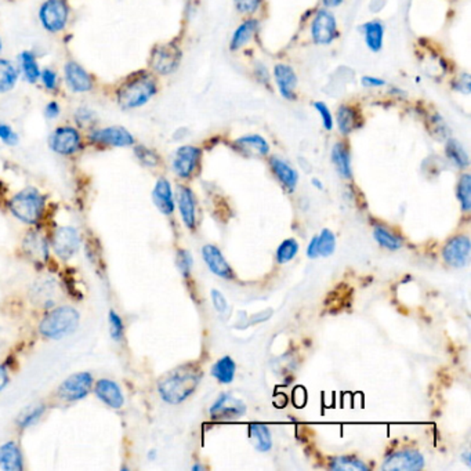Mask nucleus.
<instances>
[{"label": "nucleus", "instance_id": "50", "mask_svg": "<svg viewBox=\"0 0 471 471\" xmlns=\"http://www.w3.org/2000/svg\"><path fill=\"white\" fill-rule=\"evenodd\" d=\"M93 116H94V114H93V111H90V109L82 108V109H78V112H76V121H78L79 123H82V125L90 123V122L93 121Z\"/></svg>", "mask_w": 471, "mask_h": 471}, {"label": "nucleus", "instance_id": "19", "mask_svg": "<svg viewBox=\"0 0 471 471\" xmlns=\"http://www.w3.org/2000/svg\"><path fill=\"white\" fill-rule=\"evenodd\" d=\"M152 200L158 210L165 216H170L174 211V195L171 185L166 178H159L152 191Z\"/></svg>", "mask_w": 471, "mask_h": 471}, {"label": "nucleus", "instance_id": "1", "mask_svg": "<svg viewBox=\"0 0 471 471\" xmlns=\"http://www.w3.org/2000/svg\"><path fill=\"white\" fill-rule=\"evenodd\" d=\"M202 377L203 372L198 364L188 362L180 365L159 380V395L165 402L178 405L195 392Z\"/></svg>", "mask_w": 471, "mask_h": 471}, {"label": "nucleus", "instance_id": "5", "mask_svg": "<svg viewBox=\"0 0 471 471\" xmlns=\"http://www.w3.org/2000/svg\"><path fill=\"white\" fill-rule=\"evenodd\" d=\"M70 19V6L67 0H46L41 6L39 10V20L42 27L52 32L57 34L61 32Z\"/></svg>", "mask_w": 471, "mask_h": 471}, {"label": "nucleus", "instance_id": "51", "mask_svg": "<svg viewBox=\"0 0 471 471\" xmlns=\"http://www.w3.org/2000/svg\"><path fill=\"white\" fill-rule=\"evenodd\" d=\"M307 256L310 259H318L320 258V255H318V235H315V237H313V240L310 241L308 248H307Z\"/></svg>", "mask_w": 471, "mask_h": 471}, {"label": "nucleus", "instance_id": "22", "mask_svg": "<svg viewBox=\"0 0 471 471\" xmlns=\"http://www.w3.org/2000/svg\"><path fill=\"white\" fill-rule=\"evenodd\" d=\"M274 76L275 82L280 87L281 96L285 97L286 100H293L295 98V89L297 86V76L295 71L289 65L278 64L274 70Z\"/></svg>", "mask_w": 471, "mask_h": 471}, {"label": "nucleus", "instance_id": "31", "mask_svg": "<svg viewBox=\"0 0 471 471\" xmlns=\"http://www.w3.org/2000/svg\"><path fill=\"white\" fill-rule=\"evenodd\" d=\"M258 21L256 20H248L245 21L241 27L237 28V31L233 32L232 41H231V50H238L244 48L253 36V34L258 30Z\"/></svg>", "mask_w": 471, "mask_h": 471}, {"label": "nucleus", "instance_id": "16", "mask_svg": "<svg viewBox=\"0 0 471 471\" xmlns=\"http://www.w3.org/2000/svg\"><path fill=\"white\" fill-rule=\"evenodd\" d=\"M67 86L74 93H89L94 87L93 76L78 63L70 61L64 67Z\"/></svg>", "mask_w": 471, "mask_h": 471}, {"label": "nucleus", "instance_id": "35", "mask_svg": "<svg viewBox=\"0 0 471 471\" xmlns=\"http://www.w3.org/2000/svg\"><path fill=\"white\" fill-rule=\"evenodd\" d=\"M445 154L448 159H450L452 163L456 165L459 169H465L468 166V155L459 141L448 140L445 145Z\"/></svg>", "mask_w": 471, "mask_h": 471}, {"label": "nucleus", "instance_id": "42", "mask_svg": "<svg viewBox=\"0 0 471 471\" xmlns=\"http://www.w3.org/2000/svg\"><path fill=\"white\" fill-rule=\"evenodd\" d=\"M45 412V406L41 405V406H36V408H32L30 409L27 413H24L21 417H20V426L21 428H27L32 424H35L43 415Z\"/></svg>", "mask_w": 471, "mask_h": 471}, {"label": "nucleus", "instance_id": "58", "mask_svg": "<svg viewBox=\"0 0 471 471\" xmlns=\"http://www.w3.org/2000/svg\"><path fill=\"white\" fill-rule=\"evenodd\" d=\"M313 184H314V187H318L320 189H324V185H322V182L318 178H313Z\"/></svg>", "mask_w": 471, "mask_h": 471}, {"label": "nucleus", "instance_id": "43", "mask_svg": "<svg viewBox=\"0 0 471 471\" xmlns=\"http://www.w3.org/2000/svg\"><path fill=\"white\" fill-rule=\"evenodd\" d=\"M109 326H111V337L115 342L122 340L125 325H123L121 317L115 311H109Z\"/></svg>", "mask_w": 471, "mask_h": 471}, {"label": "nucleus", "instance_id": "17", "mask_svg": "<svg viewBox=\"0 0 471 471\" xmlns=\"http://www.w3.org/2000/svg\"><path fill=\"white\" fill-rule=\"evenodd\" d=\"M202 258H203V262L206 263V266L209 267V270L214 275H217L222 280H232L233 278V271H232L231 266L228 264L224 255L221 253V251L217 247L205 245L202 248Z\"/></svg>", "mask_w": 471, "mask_h": 471}, {"label": "nucleus", "instance_id": "27", "mask_svg": "<svg viewBox=\"0 0 471 471\" xmlns=\"http://www.w3.org/2000/svg\"><path fill=\"white\" fill-rule=\"evenodd\" d=\"M332 162L337 170V173L348 180L353 177V169H351V156L348 148L343 143L335 144L332 149Z\"/></svg>", "mask_w": 471, "mask_h": 471}, {"label": "nucleus", "instance_id": "6", "mask_svg": "<svg viewBox=\"0 0 471 471\" xmlns=\"http://www.w3.org/2000/svg\"><path fill=\"white\" fill-rule=\"evenodd\" d=\"M426 460L417 449H399L386 456L381 470L386 471H419L424 467Z\"/></svg>", "mask_w": 471, "mask_h": 471}, {"label": "nucleus", "instance_id": "52", "mask_svg": "<svg viewBox=\"0 0 471 471\" xmlns=\"http://www.w3.org/2000/svg\"><path fill=\"white\" fill-rule=\"evenodd\" d=\"M362 83L366 87H380V86L386 85V82L383 79L375 78V76H364L362 78Z\"/></svg>", "mask_w": 471, "mask_h": 471}, {"label": "nucleus", "instance_id": "60", "mask_svg": "<svg viewBox=\"0 0 471 471\" xmlns=\"http://www.w3.org/2000/svg\"><path fill=\"white\" fill-rule=\"evenodd\" d=\"M0 50H2V41H0Z\"/></svg>", "mask_w": 471, "mask_h": 471}, {"label": "nucleus", "instance_id": "29", "mask_svg": "<svg viewBox=\"0 0 471 471\" xmlns=\"http://www.w3.org/2000/svg\"><path fill=\"white\" fill-rule=\"evenodd\" d=\"M365 43L369 50L372 52H380L383 48V39H384V27L379 21H370L366 23L362 27Z\"/></svg>", "mask_w": 471, "mask_h": 471}, {"label": "nucleus", "instance_id": "28", "mask_svg": "<svg viewBox=\"0 0 471 471\" xmlns=\"http://www.w3.org/2000/svg\"><path fill=\"white\" fill-rule=\"evenodd\" d=\"M373 238L376 240V242L387 249V251H398L404 247V241L401 237H398L397 233H394L392 231H390L388 228L383 227V225H376L373 228Z\"/></svg>", "mask_w": 471, "mask_h": 471}, {"label": "nucleus", "instance_id": "34", "mask_svg": "<svg viewBox=\"0 0 471 471\" xmlns=\"http://www.w3.org/2000/svg\"><path fill=\"white\" fill-rule=\"evenodd\" d=\"M358 125V116L357 112L347 105H342L337 109V126L342 134L347 136L350 134Z\"/></svg>", "mask_w": 471, "mask_h": 471}, {"label": "nucleus", "instance_id": "13", "mask_svg": "<svg viewBox=\"0 0 471 471\" xmlns=\"http://www.w3.org/2000/svg\"><path fill=\"white\" fill-rule=\"evenodd\" d=\"M92 384L93 377L90 373H76L64 380L59 388V394L65 401H79L90 392Z\"/></svg>", "mask_w": 471, "mask_h": 471}, {"label": "nucleus", "instance_id": "49", "mask_svg": "<svg viewBox=\"0 0 471 471\" xmlns=\"http://www.w3.org/2000/svg\"><path fill=\"white\" fill-rule=\"evenodd\" d=\"M60 112H61V107L57 101H50L46 108H45V115L48 119H56L60 116Z\"/></svg>", "mask_w": 471, "mask_h": 471}, {"label": "nucleus", "instance_id": "12", "mask_svg": "<svg viewBox=\"0 0 471 471\" xmlns=\"http://www.w3.org/2000/svg\"><path fill=\"white\" fill-rule=\"evenodd\" d=\"M311 35L317 45H329L337 38V24L332 13L321 10L311 24Z\"/></svg>", "mask_w": 471, "mask_h": 471}, {"label": "nucleus", "instance_id": "56", "mask_svg": "<svg viewBox=\"0 0 471 471\" xmlns=\"http://www.w3.org/2000/svg\"><path fill=\"white\" fill-rule=\"evenodd\" d=\"M342 3H343V0H324V5L326 8H337Z\"/></svg>", "mask_w": 471, "mask_h": 471}, {"label": "nucleus", "instance_id": "32", "mask_svg": "<svg viewBox=\"0 0 471 471\" xmlns=\"http://www.w3.org/2000/svg\"><path fill=\"white\" fill-rule=\"evenodd\" d=\"M35 289V302L41 304L42 307H52L54 304L53 295L57 292L56 282L52 280H45L42 282H38Z\"/></svg>", "mask_w": 471, "mask_h": 471}, {"label": "nucleus", "instance_id": "18", "mask_svg": "<svg viewBox=\"0 0 471 471\" xmlns=\"http://www.w3.org/2000/svg\"><path fill=\"white\" fill-rule=\"evenodd\" d=\"M178 210L181 214V220L185 224L188 229H195L196 225V202L193 192L185 187V185H178L177 187V193H176Z\"/></svg>", "mask_w": 471, "mask_h": 471}, {"label": "nucleus", "instance_id": "38", "mask_svg": "<svg viewBox=\"0 0 471 471\" xmlns=\"http://www.w3.org/2000/svg\"><path fill=\"white\" fill-rule=\"evenodd\" d=\"M299 248V242L295 238H288L284 242H281L275 255L278 264H286L292 262L297 256Z\"/></svg>", "mask_w": 471, "mask_h": 471}, {"label": "nucleus", "instance_id": "15", "mask_svg": "<svg viewBox=\"0 0 471 471\" xmlns=\"http://www.w3.org/2000/svg\"><path fill=\"white\" fill-rule=\"evenodd\" d=\"M200 159V149L193 145L180 147L173 158V170L181 178H189Z\"/></svg>", "mask_w": 471, "mask_h": 471}, {"label": "nucleus", "instance_id": "23", "mask_svg": "<svg viewBox=\"0 0 471 471\" xmlns=\"http://www.w3.org/2000/svg\"><path fill=\"white\" fill-rule=\"evenodd\" d=\"M235 145L241 154L247 156H264L270 152L269 143L259 134L244 136L235 141Z\"/></svg>", "mask_w": 471, "mask_h": 471}, {"label": "nucleus", "instance_id": "53", "mask_svg": "<svg viewBox=\"0 0 471 471\" xmlns=\"http://www.w3.org/2000/svg\"><path fill=\"white\" fill-rule=\"evenodd\" d=\"M459 92L470 93V76L464 74L461 78H459V87H456Z\"/></svg>", "mask_w": 471, "mask_h": 471}, {"label": "nucleus", "instance_id": "36", "mask_svg": "<svg viewBox=\"0 0 471 471\" xmlns=\"http://www.w3.org/2000/svg\"><path fill=\"white\" fill-rule=\"evenodd\" d=\"M20 60H21V68H23V74L25 79L30 83L38 82L41 78V70H39L36 57L31 52H24L21 53Z\"/></svg>", "mask_w": 471, "mask_h": 471}, {"label": "nucleus", "instance_id": "8", "mask_svg": "<svg viewBox=\"0 0 471 471\" xmlns=\"http://www.w3.org/2000/svg\"><path fill=\"white\" fill-rule=\"evenodd\" d=\"M471 242L465 235H457L450 238L442 248L443 262L453 269H463L470 262Z\"/></svg>", "mask_w": 471, "mask_h": 471}, {"label": "nucleus", "instance_id": "40", "mask_svg": "<svg viewBox=\"0 0 471 471\" xmlns=\"http://www.w3.org/2000/svg\"><path fill=\"white\" fill-rule=\"evenodd\" d=\"M176 264H177L178 271L181 273V275L184 278H188L191 275L192 266H193L192 255L188 251H185V249H180L177 252V255H176Z\"/></svg>", "mask_w": 471, "mask_h": 471}, {"label": "nucleus", "instance_id": "14", "mask_svg": "<svg viewBox=\"0 0 471 471\" xmlns=\"http://www.w3.org/2000/svg\"><path fill=\"white\" fill-rule=\"evenodd\" d=\"M79 245H81V238L75 228L61 227L54 232L53 247H54L56 255L60 259L63 260L71 259L79 249Z\"/></svg>", "mask_w": 471, "mask_h": 471}, {"label": "nucleus", "instance_id": "39", "mask_svg": "<svg viewBox=\"0 0 471 471\" xmlns=\"http://www.w3.org/2000/svg\"><path fill=\"white\" fill-rule=\"evenodd\" d=\"M336 249V235L329 229L324 228L318 235V255L320 258H329Z\"/></svg>", "mask_w": 471, "mask_h": 471}, {"label": "nucleus", "instance_id": "45", "mask_svg": "<svg viewBox=\"0 0 471 471\" xmlns=\"http://www.w3.org/2000/svg\"><path fill=\"white\" fill-rule=\"evenodd\" d=\"M0 140L8 145H17L20 141L17 133L9 125L2 122H0Z\"/></svg>", "mask_w": 471, "mask_h": 471}, {"label": "nucleus", "instance_id": "21", "mask_svg": "<svg viewBox=\"0 0 471 471\" xmlns=\"http://www.w3.org/2000/svg\"><path fill=\"white\" fill-rule=\"evenodd\" d=\"M270 166H271V170L274 171L275 177L280 180V182L289 192H293L297 187V182H299V173L288 162H285L277 156H273L270 159Z\"/></svg>", "mask_w": 471, "mask_h": 471}, {"label": "nucleus", "instance_id": "59", "mask_svg": "<svg viewBox=\"0 0 471 471\" xmlns=\"http://www.w3.org/2000/svg\"><path fill=\"white\" fill-rule=\"evenodd\" d=\"M192 470H193V471H199V470H205V467H203L202 464H193V465H192Z\"/></svg>", "mask_w": 471, "mask_h": 471}, {"label": "nucleus", "instance_id": "41", "mask_svg": "<svg viewBox=\"0 0 471 471\" xmlns=\"http://www.w3.org/2000/svg\"><path fill=\"white\" fill-rule=\"evenodd\" d=\"M134 152H136V156L138 158V160L145 166L152 167V166H156L159 163V156L154 151H151L143 145L136 147Z\"/></svg>", "mask_w": 471, "mask_h": 471}, {"label": "nucleus", "instance_id": "26", "mask_svg": "<svg viewBox=\"0 0 471 471\" xmlns=\"http://www.w3.org/2000/svg\"><path fill=\"white\" fill-rule=\"evenodd\" d=\"M210 373L218 383L231 384L235 379V373H237V364L232 357L225 355L213 364Z\"/></svg>", "mask_w": 471, "mask_h": 471}, {"label": "nucleus", "instance_id": "55", "mask_svg": "<svg viewBox=\"0 0 471 471\" xmlns=\"http://www.w3.org/2000/svg\"><path fill=\"white\" fill-rule=\"evenodd\" d=\"M9 383V376L5 368L0 366V390H3Z\"/></svg>", "mask_w": 471, "mask_h": 471}, {"label": "nucleus", "instance_id": "44", "mask_svg": "<svg viewBox=\"0 0 471 471\" xmlns=\"http://www.w3.org/2000/svg\"><path fill=\"white\" fill-rule=\"evenodd\" d=\"M262 0H233L235 8L242 14H253L260 8Z\"/></svg>", "mask_w": 471, "mask_h": 471}, {"label": "nucleus", "instance_id": "54", "mask_svg": "<svg viewBox=\"0 0 471 471\" xmlns=\"http://www.w3.org/2000/svg\"><path fill=\"white\" fill-rule=\"evenodd\" d=\"M256 71H258V76H259V79L260 81H264V82H269V71H267V68L264 67V65H262V64H258V68H256Z\"/></svg>", "mask_w": 471, "mask_h": 471}, {"label": "nucleus", "instance_id": "30", "mask_svg": "<svg viewBox=\"0 0 471 471\" xmlns=\"http://www.w3.org/2000/svg\"><path fill=\"white\" fill-rule=\"evenodd\" d=\"M19 81L17 68L8 60L0 59V94L14 89Z\"/></svg>", "mask_w": 471, "mask_h": 471}, {"label": "nucleus", "instance_id": "24", "mask_svg": "<svg viewBox=\"0 0 471 471\" xmlns=\"http://www.w3.org/2000/svg\"><path fill=\"white\" fill-rule=\"evenodd\" d=\"M0 467L6 471L23 470V456L16 442L9 441L0 446Z\"/></svg>", "mask_w": 471, "mask_h": 471}, {"label": "nucleus", "instance_id": "20", "mask_svg": "<svg viewBox=\"0 0 471 471\" xmlns=\"http://www.w3.org/2000/svg\"><path fill=\"white\" fill-rule=\"evenodd\" d=\"M96 394L109 408L119 409L125 404V398L119 386L112 380H108V379L98 380L96 384Z\"/></svg>", "mask_w": 471, "mask_h": 471}, {"label": "nucleus", "instance_id": "7", "mask_svg": "<svg viewBox=\"0 0 471 471\" xmlns=\"http://www.w3.org/2000/svg\"><path fill=\"white\" fill-rule=\"evenodd\" d=\"M247 410L248 408L242 399L233 397L229 392H222L210 406L209 413L213 420L227 421L244 417L247 415Z\"/></svg>", "mask_w": 471, "mask_h": 471}, {"label": "nucleus", "instance_id": "4", "mask_svg": "<svg viewBox=\"0 0 471 471\" xmlns=\"http://www.w3.org/2000/svg\"><path fill=\"white\" fill-rule=\"evenodd\" d=\"M45 198L35 188H27L19 192L10 202L12 213L27 224H35L43 211Z\"/></svg>", "mask_w": 471, "mask_h": 471}, {"label": "nucleus", "instance_id": "46", "mask_svg": "<svg viewBox=\"0 0 471 471\" xmlns=\"http://www.w3.org/2000/svg\"><path fill=\"white\" fill-rule=\"evenodd\" d=\"M39 79H42L43 86L48 90H56V87L59 85L57 74H56V71H53L50 68H45L43 71H41V78Z\"/></svg>", "mask_w": 471, "mask_h": 471}, {"label": "nucleus", "instance_id": "48", "mask_svg": "<svg viewBox=\"0 0 471 471\" xmlns=\"http://www.w3.org/2000/svg\"><path fill=\"white\" fill-rule=\"evenodd\" d=\"M211 302H213V306H214L217 313L224 314L227 311L228 303H227V300H225V297H224V295L221 292L213 289L211 291Z\"/></svg>", "mask_w": 471, "mask_h": 471}, {"label": "nucleus", "instance_id": "33", "mask_svg": "<svg viewBox=\"0 0 471 471\" xmlns=\"http://www.w3.org/2000/svg\"><path fill=\"white\" fill-rule=\"evenodd\" d=\"M329 467L335 471H368V464L354 456H337L331 460Z\"/></svg>", "mask_w": 471, "mask_h": 471}, {"label": "nucleus", "instance_id": "3", "mask_svg": "<svg viewBox=\"0 0 471 471\" xmlns=\"http://www.w3.org/2000/svg\"><path fill=\"white\" fill-rule=\"evenodd\" d=\"M79 321V313L72 307L64 306L56 308L48 317H45L41 322L39 331L42 336L48 339H63L64 336H68L76 331Z\"/></svg>", "mask_w": 471, "mask_h": 471}, {"label": "nucleus", "instance_id": "2", "mask_svg": "<svg viewBox=\"0 0 471 471\" xmlns=\"http://www.w3.org/2000/svg\"><path fill=\"white\" fill-rule=\"evenodd\" d=\"M158 92L156 82L145 71H138L126 78L116 89V101L123 109L145 105Z\"/></svg>", "mask_w": 471, "mask_h": 471}, {"label": "nucleus", "instance_id": "25", "mask_svg": "<svg viewBox=\"0 0 471 471\" xmlns=\"http://www.w3.org/2000/svg\"><path fill=\"white\" fill-rule=\"evenodd\" d=\"M249 439L258 452H270L273 448V435L270 428L263 423L249 424Z\"/></svg>", "mask_w": 471, "mask_h": 471}, {"label": "nucleus", "instance_id": "37", "mask_svg": "<svg viewBox=\"0 0 471 471\" xmlns=\"http://www.w3.org/2000/svg\"><path fill=\"white\" fill-rule=\"evenodd\" d=\"M456 195L460 202L461 210L470 211L471 209V176L468 173H464L460 176L457 188H456Z\"/></svg>", "mask_w": 471, "mask_h": 471}, {"label": "nucleus", "instance_id": "11", "mask_svg": "<svg viewBox=\"0 0 471 471\" xmlns=\"http://www.w3.org/2000/svg\"><path fill=\"white\" fill-rule=\"evenodd\" d=\"M181 53L176 46L171 45H162L155 48L151 56V68L152 71L160 75L171 74L180 64Z\"/></svg>", "mask_w": 471, "mask_h": 471}, {"label": "nucleus", "instance_id": "10", "mask_svg": "<svg viewBox=\"0 0 471 471\" xmlns=\"http://www.w3.org/2000/svg\"><path fill=\"white\" fill-rule=\"evenodd\" d=\"M89 140L98 145L107 147H132L134 145V137L129 130L121 126H109L94 130L89 134Z\"/></svg>", "mask_w": 471, "mask_h": 471}, {"label": "nucleus", "instance_id": "57", "mask_svg": "<svg viewBox=\"0 0 471 471\" xmlns=\"http://www.w3.org/2000/svg\"><path fill=\"white\" fill-rule=\"evenodd\" d=\"M461 459H463V461L467 464V465H471V453H470V450H464L463 453H461Z\"/></svg>", "mask_w": 471, "mask_h": 471}, {"label": "nucleus", "instance_id": "9", "mask_svg": "<svg viewBox=\"0 0 471 471\" xmlns=\"http://www.w3.org/2000/svg\"><path fill=\"white\" fill-rule=\"evenodd\" d=\"M82 147V136L72 126L57 127L50 137V148L60 155H74Z\"/></svg>", "mask_w": 471, "mask_h": 471}, {"label": "nucleus", "instance_id": "47", "mask_svg": "<svg viewBox=\"0 0 471 471\" xmlns=\"http://www.w3.org/2000/svg\"><path fill=\"white\" fill-rule=\"evenodd\" d=\"M314 108H315L317 112L321 115L324 127H325L326 130H332V129H333V118H332V114H331L329 108H328L324 103H321V101L315 103V104H314Z\"/></svg>", "mask_w": 471, "mask_h": 471}]
</instances>
